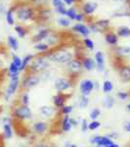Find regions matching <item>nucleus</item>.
<instances>
[{"instance_id": "nucleus-1", "label": "nucleus", "mask_w": 130, "mask_h": 147, "mask_svg": "<svg viewBox=\"0 0 130 147\" xmlns=\"http://www.w3.org/2000/svg\"><path fill=\"white\" fill-rule=\"evenodd\" d=\"M50 62L57 64H68L70 61L74 59V52L68 48H58L46 54Z\"/></svg>"}, {"instance_id": "nucleus-2", "label": "nucleus", "mask_w": 130, "mask_h": 147, "mask_svg": "<svg viewBox=\"0 0 130 147\" xmlns=\"http://www.w3.org/2000/svg\"><path fill=\"white\" fill-rule=\"evenodd\" d=\"M50 67V60L48 59L47 55H38L35 56L32 59L29 67H28V73L31 74H41L44 71L48 70Z\"/></svg>"}, {"instance_id": "nucleus-3", "label": "nucleus", "mask_w": 130, "mask_h": 147, "mask_svg": "<svg viewBox=\"0 0 130 147\" xmlns=\"http://www.w3.org/2000/svg\"><path fill=\"white\" fill-rule=\"evenodd\" d=\"M12 118L19 122L30 120L32 118V111L29 108V106L22 105L19 103L12 109Z\"/></svg>"}, {"instance_id": "nucleus-4", "label": "nucleus", "mask_w": 130, "mask_h": 147, "mask_svg": "<svg viewBox=\"0 0 130 147\" xmlns=\"http://www.w3.org/2000/svg\"><path fill=\"white\" fill-rule=\"evenodd\" d=\"M40 82H41V80H40L39 75L28 73L27 76H25V78H23L22 82H21L20 89L23 92H27L30 90V89L34 88L35 86H37Z\"/></svg>"}, {"instance_id": "nucleus-5", "label": "nucleus", "mask_w": 130, "mask_h": 147, "mask_svg": "<svg viewBox=\"0 0 130 147\" xmlns=\"http://www.w3.org/2000/svg\"><path fill=\"white\" fill-rule=\"evenodd\" d=\"M31 132L37 137H43L51 130V125L46 121H36L30 125Z\"/></svg>"}, {"instance_id": "nucleus-6", "label": "nucleus", "mask_w": 130, "mask_h": 147, "mask_svg": "<svg viewBox=\"0 0 130 147\" xmlns=\"http://www.w3.org/2000/svg\"><path fill=\"white\" fill-rule=\"evenodd\" d=\"M66 70L68 74V78L72 79V78H77V76L83 70L82 67V62L77 58L72 59L68 64H66Z\"/></svg>"}, {"instance_id": "nucleus-7", "label": "nucleus", "mask_w": 130, "mask_h": 147, "mask_svg": "<svg viewBox=\"0 0 130 147\" xmlns=\"http://www.w3.org/2000/svg\"><path fill=\"white\" fill-rule=\"evenodd\" d=\"M74 80L70 78H58L54 82V87L58 92L66 93V91L70 90L74 86Z\"/></svg>"}, {"instance_id": "nucleus-8", "label": "nucleus", "mask_w": 130, "mask_h": 147, "mask_svg": "<svg viewBox=\"0 0 130 147\" xmlns=\"http://www.w3.org/2000/svg\"><path fill=\"white\" fill-rule=\"evenodd\" d=\"M20 85H21L20 79L9 80V84L7 85L5 92H4V98H5V100L9 101L12 97L17 93L18 90L20 89Z\"/></svg>"}, {"instance_id": "nucleus-9", "label": "nucleus", "mask_w": 130, "mask_h": 147, "mask_svg": "<svg viewBox=\"0 0 130 147\" xmlns=\"http://www.w3.org/2000/svg\"><path fill=\"white\" fill-rule=\"evenodd\" d=\"M34 10H32L30 7H18L16 9V16H17V19L21 22H25V21L27 20H31L34 18Z\"/></svg>"}, {"instance_id": "nucleus-10", "label": "nucleus", "mask_w": 130, "mask_h": 147, "mask_svg": "<svg viewBox=\"0 0 130 147\" xmlns=\"http://www.w3.org/2000/svg\"><path fill=\"white\" fill-rule=\"evenodd\" d=\"M58 113H60V110L56 109L54 106H41L39 108V114L42 118L46 120H51V119H55V117L58 115Z\"/></svg>"}, {"instance_id": "nucleus-11", "label": "nucleus", "mask_w": 130, "mask_h": 147, "mask_svg": "<svg viewBox=\"0 0 130 147\" xmlns=\"http://www.w3.org/2000/svg\"><path fill=\"white\" fill-rule=\"evenodd\" d=\"M96 84L91 80H84L80 82L79 85V90L81 95L84 96H88L93 92V90L95 89Z\"/></svg>"}, {"instance_id": "nucleus-12", "label": "nucleus", "mask_w": 130, "mask_h": 147, "mask_svg": "<svg viewBox=\"0 0 130 147\" xmlns=\"http://www.w3.org/2000/svg\"><path fill=\"white\" fill-rule=\"evenodd\" d=\"M91 144L97 146H103V147H108L109 145L113 143V139H111L108 136H95L89 140Z\"/></svg>"}, {"instance_id": "nucleus-13", "label": "nucleus", "mask_w": 130, "mask_h": 147, "mask_svg": "<svg viewBox=\"0 0 130 147\" xmlns=\"http://www.w3.org/2000/svg\"><path fill=\"white\" fill-rule=\"evenodd\" d=\"M68 96L67 93H63V92H58L56 95L53 97V105L54 107L58 110L62 109L64 106L66 105V102H67Z\"/></svg>"}, {"instance_id": "nucleus-14", "label": "nucleus", "mask_w": 130, "mask_h": 147, "mask_svg": "<svg viewBox=\"0 0 130 147\" xmlns=\"http://www.w3.org/2000/svg\"><path fill=\"white\" fill-rule=\"evenodd\" d=\"M119 75L123 82H130V66L121 65L119 68Z\"/></svg>"}, {"instance_id": "nucleus-15", "label": "nucleus", "mask_w": 130, "mask_h": 147, "mask_svg": "<svg viewBox=\"0 0 130 147\" xmlns=\"http://www.w3.org/2000/svg\"><path fill=\"white\" fill-rule=\"evenodd\" d=\"M95 63H96V68L99 72H104L105 71V55L102 51H98L95 54Z\"/></svg>"}, {"instance_id": "nucleus-16", "label": "nucleus", "mask_w": 130, "mask_h": 147, "mask_svg": "<svg viewBox=\"0 0 130 147\" xmlns=\"http://www.w3.org/2000/svg\"><path fill=\"white\" fill-rule=\"evenodd\" d=\"M72 30L77 34H81L83 37H87L90 34V30L87 26L83 25V24H76L72 27Z\"/></svg>"}, {"instance_id": "nucleus-17", "label": "nucleus", "mask_w": 130, "mask_h": 147, "mask_svg": "<svg viewBox=\"0 0 130 147\" xmlns=\"http://www.w3.org/2000/svg\"><path fill=\"white\" fill-rule=\"evenodd\" d=\"M115 54L119 58L130 57V46H117L115 49Z\"/></svg>"}, {"instance_id": "nucleus-18", "label": "nucleus", "mask_w": 130, "mask_h": 147, "mask_svg": "<svg viewBox=\"0 0 130 147\" xmlns=\"http://www.w3.org/2000/svg\"><path fill=\"white\" fill-rule=\"evenodd\" d=\"M70 115L63 116V118L61 119V130L64 132H68L70 131L72 125L70 122Z\"/></svg>"}, {"instance_id": "nucleus-19", "label": "nucleus", "mask_w": 130, "mask_h": 147, "mask_svg": "<svg viewBox=\"0 0 130 147\" xmlns=\"http://www.w3.org/2000/svg\"><path fill=\"white\" fill-rule=\"evenodd\" d=\"M49 34H50V30H48V28H42V30H39V32L36 35H34V42H40L42 41V40L46 39L47 37L49 36Z\"/></svg>"}, {"instance_id": "nucleus-20", "label": "nucleus", "mask_w": 130, "mask_h": 147, "mask_svg": "<svg viewBox=\"0 0 130 147\" xmlns=\"http://www.w3.org/2000/svg\"><path fill=\"white\" fill-rule=\"evenodd\" d=\"M2 136H3L4 139H11L13 136V127H12V124H3L2 125Z\"/></svg>"}, {"instance_id": "nucleus-21", "label": "nucleus", "mask_w": 130, "mask_h": 147, "mask_svg": "<svg viewBox=\"0 0 130 147\" xmlns=\"http://www.w3.org/2000/svg\"><path fill=\"white\" fill-rule=\"evenodd\" d=\"M82 62V67H83L85 70L90 72V71H93L94 69L96 68V63L95 60L92 58H83Z\"/></svg>"}, {"instance_id": "nucleus-22", "label": "nucleus", "mask_w": 130, "mask_h": 147, "mask_svg": "<svg viewBox=\"0 0 130 147\" xmlns=\"http://www.w3.org/2000/svg\"><path fill=\"white\" fill-rule=\"evenodd\" d=\"M105 40L107 43H109L110 45H117V41H119V36L117 34H113V32H108L105 35Z\"/></svg>"}, {"instance_id": "nucleus-23", "label": "nucleus", "mask_w": 130, "mask_h": 147, "mask_svg": "<svg viewBox=\"0 0 130 147\" xmlns=\"http://www.w3.org/2000/svg\"><path fill=\"white\" fill-rule=\"evenodd\" d=\"M32 147H54V144L47 138H40L34 141Z\"/></svg>"}, {"instance_id": "nucleus-24", "label": "nucleus", "mask_w": 130, "mask_h": 147, "mask_svg": "<svg viewBox=\"0 0 130 147\" xmlns=\"http://www.w3.org/2000/svg\"><path fill=\"white\" fill-rule=\"evenodd\" d=\"M97 9V4L94 2H87L83 5V12L86 15H91Z\"/></svg>"}, {"instance_id": "nucleus-25", "label": "nucleus", "mask_w": 130, "mask_h": 147, "mask_svg": "<svg viewBox=\"0 0 130 147\" xmlns=\"http://www.w3.org/2000/svg\"><path fill=\"white\" fill-rule=\"evenodd\" d=\"M34 55H31V54H28L25 57V58L22 59V67L20 69V72H23V71L27 70V69L29 67L30 63H31L32 59H34Z\"/></svg>"}, {"instance_id": "nucleus-26", "label": "nucleus", "mask_w": 130, "mask_h": 147, "mask_svg": "<svg viewBox=\"0 0 130 147\" xmlns=\"http://www.w3.org/2000/svg\"><path fill=\"white\" fill-rule=\"evenodd\" d=\"M7 41H8V45L12 50L17 51L19 49V41L14 35H9Z\"/></svg>"}, {"instance_id": "nucleus-27", "label": "nucleus", "mask_w": 130, "mask_h": 147, "mask_svg": "<svg viewBox=\"0 0 130 147\" xmlns=\"http://www.w3.org/2000/svg\"><path fill=\"white\" fill-rule=\"evenodd\" d=\"M115 104V97L112 95H107L104 98L103 101V105L105 108L107 109H112Z\"/></svg>"}, {"instance_id": "nucleus-28", "label": "nucleus", "mask_w": 130, "mask_h": 147, "mask_svg": "<svg viewBox=\"0 0 130 147\" xmlns=\"http://www.w3.org/2000/svg\"><path fill=\"white\" fill-rule=\"evenodd\" d=\"M117 36L120 37H129L130 36V28L128 27H119L117 28Z\"/></svg>"}, {"instance_id": "nucleus-29", "label": "nucleus", "mask_w": 130, "mask_h": 147, "mask_svg": "<svg viewBox=\"0 0 130 147\" xmlns=\"http://www.w3.org/2000/svg\"><path fill=\"white\" fill-rule=\"evenodd\" d=\"M34 48L38 52H48L50 50V46L47 43H43V42H38V43H35Z\"/></svg>"}, {"instance_id": "nucleus-30", "label": "nucleus", "mask_w": 130, "mask_h": 147, "mask_svg": "<svg viewBox=\"0 0 130 147\" xmlns=\"http://www.w3.org/2000/svg\"><path fill=\"white\" fill-rule=\"evenodd\" d=\"M109 24H110V21L109 20H100V21H98V22H96L95 25L97 27L98 32H104V30L108 28Z\"/></svg>"}, {"instance_id": "nucleus-31", "label": "nucleus", "mask_w": 130, "mask_h": 147, "mask_svg": "<svg viewBox=\"0 0 130 147\" xmlns=\"http://www.w3.org/2000/svg\"><path fill=\"white\" fill-rule=\"evenodd\" d=\"M102 89H103V92L106 94H109L111 93V92L113 91V82H111V80H105V82H103V86H102Z\"/></svg>"}, {"instance_id": "nucleus-32", "label": "nucleus", "mask_w": 130, "mask_h": 147, "mask_svg": "<svg viewBox=\"0 0 130 147\" xmlns=\"http://www.w3.org/2000/svg\"><path fill=\"white\" fill-rule=\"evenodd\" d=\"M5 18H6V22L8 25L13 26L14 24H15V19H14V9L11 8L6 12Z\"/></svg>"}, {"instance_id": "nucleus-33", "label": "nucleus", "mask_w": 130, "mask_h": 147, "mask_svg": "<svg viewBox=\"0 0 130 147\" xmlns=\"http://www.w3.org/2000/svg\"><path fill=\"white\" fill-rule=\"evenodd\" d=\"M89 105V98L88 96H84V95H81L79 98V101H78V106L80 109H85L87 108V106Z\"/></svg>"}, {"instance_id": "nucleus-34", "label": "nucleus", "mask_w": 130, "mask_h": 147, "mask_svg": "<svg viewBox=\"0 0 130 147\" xmlns=\"http://www.w3.org/2000/svg\"><path fill=\"white\" fill-rule=\"evenodd\" d=\"M15 32H17L19 37H21V38H23V37H25L27 34V30H25L23 26H20V25L15 26Z\"/></svg>"}, {"instance_id": "nucleus-35", "label": "nucleus", "mask_w": 130, "mask_h": 147, "mask_svg": "<svg viewBox=\"0 0 130 147\" xmlns=\"http://www.w3.org/2000/svg\"><path fill=\"white\" fill-rule=\"evenodd\" d=\"M19 103L22 104V105H25V106H28L29 104V95H28L27 92H22L20 96V101Z\"/></svg>"}, {"instance_id": "nucleus-36", "label": "nucleus", "mask_w": 130, "mask_h": 147, "mask_svg": "<svg viewBox=\"0 0 130 147\" xmlns=\"http://www.w3.org/2000/svg\"><path fill=\"white\" fill-rule=\"evenodd\" d=\"M100 116H101V110H100V108H97V107L92 109L90 114H89V118H90L92 121L97 120Z\"/></svg>"}, {"instance_id": "nucleus-37", "label": "nucleus", "mask_w": 130, "mask_h": 147, "mask_svg": "<svg viewBox=\"0 0 130 147\" xmlns=\"http://www.w3.org/2000/svg\"><path fill=\"white\" fill-rule=\"evenodd\" d=\"M74 111V107L72 105H65L62 109H60V113L63 116H67L72 114V112Z\"/></svg>"}, {"instance_id": "nucleus-38", "label": "nucleus", "mask_w": 130, "mask_h": 147, "mask_svg": "<svg viewBox=\"0 0 130 147\" xmlns=\"http://www.w3.org/2000/svg\"><path fill=\"white\" fill-rule=\"evenodd\" d=\"M7 72H8V76H11V75H17V74H20V70H19V68L17 66H15L13 63H10V65H9L8 67V70H7Z\"/></svg>"}, {"instance_id": "nucleus-39", "label": "nucleus", "mask_w": 130, "mask_h": 147, "mask_svg": "<svg viewBox=\"0 0 130 147\" xmlns=\"http://www.w3.org/2000/svg\"><path fill=\"white\" fill-rule=\"evenodd\" d=\"M76 10L74 8H70L68 9L67 12H66V16H68V18L70 19V21L75 20V16H76Z\"/></svg>"}, {"instance_id": "nucleus-40", "label": "nucleus", "mask_w": 130, "mask_h": 147, "mask_svg": "<svg viewBox=\"0 0 130 147\" xmlns=\"http://www.w3.org/2000/svg\"><path fill=\"white\" fill-rule=\"evenodd\" d=\"M101 127V123L97 120H94V121H91L90 123L88 124V129L89 130H96L97 129Z\"/></svg>"}, {"instance_id": "nucleus-41", "label": "nucleus", "mask_w": 130, "mask_h": 147, "mask_svg": "<svg viewBox=\"0 0 130 147\" xmlns=\"http://www.w3.org/2000/svg\"><path fill=\"white\" fill-rule=\"evenodd\" d=\"M129 96H130V94L128 93V92H126V91H119L117 93V97L119 99L120 101L127 100V99L129 98Z\"/></svg>"}, {"instance_id": "nucleus-42", "label": "nucleus", "mask_w": 130, "mask_h": 147, "mask_svg": "<svg viewBox=\"0 0 130 147\" xmlns=\"http://www.w3.org/2000/svg\"><path fill=\"white\" fill-rule=\"evenodd\" d=\"M55 8H56V11L58 12L59 14H61V15H66L67 9H66V7H65V3L61 2L60 4H58V5L55 6Z\"/></svg>"}, {"instance_id": "nucleus-43", "label": "nucleus", "mask_w": 130, "mask_h": 147, "mask_svg": "<svg viewBox=\"0 0 130 147\" xmlns=\"http://www.w3.org/2000/svg\"><path fill=\"white\" fill-rule=\"evenodd\" d=\"M47 44H48L49 46H52V45H55L57 44V42H58V37L56 36V35H51L49 34V36L47 37Z\"/></svg>"}, {"instance_id": "nucleus-44", "label": "nucleus", "mask_w": 130, "mask_h": 147, "mask_svg": "<svg viewBox=\"0 0 130 147\" xmlns=\"http://www.w3.org/2000/svg\"><path fill=\"white\" fill-rule=\"evenodd\" d=\"M12 63L15 66H17L19 68V70L22 67V58L19 57L18 55H13V58H12Z\"/></svg>"}, {"instance_id": "nucleus-45", "label": "nucleus", "mask_w": 130, "mask_h": 147, "mask_svg": "<svg viewBox=\"0 0 130 147\" xmlns=\"http://www.w3.org/2000/svg\"><path fill=\"white\" fill-rule=\"evenodd\" d=\"M83 43H84V46L86 47L87 49H89V50H93L94 47H95L93 40H91L90 38H84Z\"/></svg>"}, {"instance_id": "nucleus-46", "label": "nucleus", "mask_w": 130, "mask_h": 147, "mask_svg": "<svg viewBox=\"0 0 130 147\" xmlns=\"http://www.w3.org/2000/svg\"><path fill=\"white\" fill-rule=\"evenodd\" d=\"M58 24L60 26H62V27H68V26L70 25V19H65V18L59 19Z\"/></svg>"}, {"instance_id": "nucleus-47", "label": "nucleus", "mask_w": 130, "mask_h": 147, "mask_svg": "<svg viewBox=\"0 0 130 147\" xmlns=\"http://www.w3.org/2000/svg\"><path fill=\"white\" fill-rule=\"evenodd\" d=\"M88 124H89V122L86 119L82 120V122H81V130L83 132H87V130H89L88 129Z\"/></svg>"}, {"instance_id": "nucleus-48", "label": "nucleus", "mask_w": 130, "mask_h": 147, "mask_svg": "<svg viewBox=\"0 0 130 147\" xmlns=\"http://www.w3.org/2000/svg\"><path fill=\"white\" fill-rule=\"evenodd\" d=\"M70 122L72 127H77L78 125V121L75 119V118H70Z\"/></svg>"}, {"instance_id": "nucleus-49", "label": "nucleus", "mask_w": 130, "mask_h": 147, "mask_svg": "<svg viewBox=\"0 0 130 147\" xmlns=\"http://www.w3.org/2000/svg\"><path fill=\"white\" fill-rule=\"evenodd\" d=\"M124 130L126 132H130V122H126L124 124Z\"/></svg>"}, {"instance_id": "nucleus-50", "label": "nucleus", "mask_w": 130, "mask_h": 147, "mask_svg": "<svg viewBox=\"0 0 130 147\" xmlns=\"http://www.w3.org/2000/svg\"><path fill=\"white\" fill-rule=\"evenodd\" d=\"M82 20H83V15H82V14H76V16H75V21L81 22Z\"/></svg>"}, {"instance_id": "nucleus-51", "label": "nucleus", "mask_w": 130, "mask_h": 147, "mask_svg": "<svg viewBox=\"0 0 130 147\" xmlns=\"http://www.w3.org/2000/svg\"><path fill=\"white\" fill-rule=\"evenodd\" d=\"M108 136L110 137L111 139H115V138H117V137L119 136V134H115V132H113V134H108Z\"/></svg>"}, {"instance_id": "nucleus-52", "label": "nucleus", "mask_w": 130, "mask_h": 147, "mask_svg": "<svg viewBox=\"0 0 130 147\" xmlns=\"http://www.w3.org/2000/svg\"><path fill=\"white\" fill-rule=\"evenodd\" d=\"M63 1H64V3H65V4H68V5H72V4L75 1V0H63Z\"/></svg>"}, {"instance_id": "nucleus-53", "label": "nucleus", "mask_w": 130, "mask_h": 147, "mask_svg": "<svg viewBox=\"0 0 130 147\" xmlns=\"http://www.w3.org/2000/svg\"><path fill=\"white\" fill-rule=\"evenodd\" d=\"M62 1H63V0H53V5H54V6L58 5V4H60Z\"/></svg>"}, {"instance_id": "nucleus-54", "label": "nucleus", "mask_w": 130, "mask_h": 147, "mask_svg": "<svg viewBox=\"0 0 130 147\" xmlns=\"http://www.w3.org/2000/svg\"><path fill=\"white\" fill-rule=\"evenodd\" d=\"M108 147H120V146L117 143H115V142H113V143L111 144V145H109Z\"/></svg>"}, {"instance_id": "nucleus-55", "label": "nucleus", "mask_w": 130, "mask_h": 147, "mask_svg": "<svg viewBox=\"0 0 130 147\" xmlns=\"http://www.w3.org/2000/svg\"><path fill=\"white\" fill-rule=\"evenodd\" d=\"M126 108H127V111H128V112L130 113V103H128V104H127Z\"/></svg>"}, {"instance_id": "nucleus-56", "label": "nucleus", "mask_w": 130, "mask_h": 147, "mask_svg": "<svg viewBox=\"0 0 130 147\" xmlns=\"http://www.w3.org/2000/svg\"><path fill=\"white\" fill-rule=\"evenodd\" d=\"M67 147H77V145H75V144H68Z\"/></svg>"}, {"instance_id": "nucleus-57", "label": "nucleus", "mask_w": 130, "mask_h": 147, "mask_svg": "<svg viewBox=\"0 0 130 147\" xmlns=\"http://www.w3.org/2000/svg\"><path fill=\"white\" fill-rule=\"evenodd\" d=\"M92 147H103V146H97V145H94V146H92Z\"/></svg>"}, {"instance_id": "nucleus-58", "label": "nucleus", "mask_w": 130, "mask_h": 147, "mask_svg": "<svg viewBox=\"0 0 130 147\" xmlns=\"http://www.w3.org/2000/svg\"><path fill=\"white\" fill-rule=\"evenodd\" d=\"M115 1H124V0H115Z\"/></svg>"}, {"instance_id": "nucleus-59", "label": "nucleus", "mask_w": 130, "mask_h": 147, "mask_svg": "<svg viewBox=\"0 0 130 147\" xmlns=\"http://www.w3.org/2000/svg\"><path fill=\"white\" fill-rule=\"evenodd\" d=\"M23 1H27V0H23Z\"/></svg>"}]
</instances>
